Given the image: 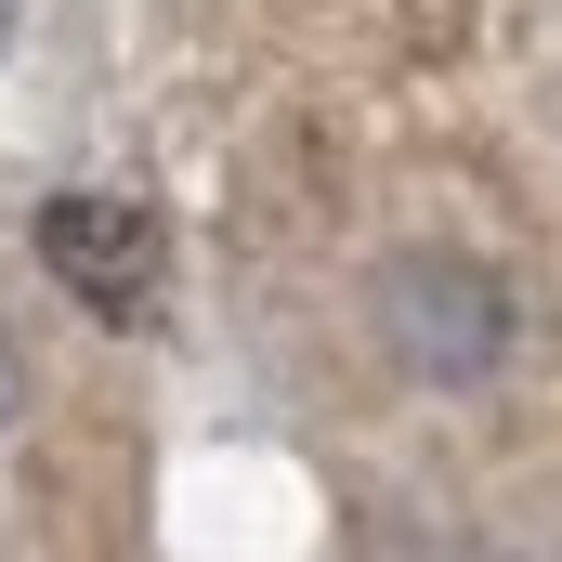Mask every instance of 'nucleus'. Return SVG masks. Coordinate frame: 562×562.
Instances as JSON below:
<instances>
[{"instance_id":"20e7f679","label":"nucleus","mask_w":562,"mask_h":562,"mask_svg":"<svg viewBox=\"0 0 562 562\" xmlns=\"http://www.w3.org/2000/svg\"><path fill=\"white\" fill-rule=\"evenodd\" d=\"M0 40H13V0H0Z\"/></svg>"},{"instance_id":"7ed1b4c3","label":"nucleus","mask_w":562,"mask_h":562,"mask_svg":"<svg viewBox=\"0 0 562 562\" xmlns=\"http://www.w3.org/2000/svg\"><path fill=\"white\" fill-rule=\"evenodd\" d=\"M0 431H13V340H0Z\"/></svg>"},{"instance_id":"f257e3e1","label":"nucleus","mask_w":562,"mask_h":562,"mask_svg":"<svg viewBox=\"0 0 562 562\" xmlns=\"http://www.w3.org/2000/svg\"><path fill=\"white\" fill-rule=\"evenodd\" d=\"M380 340L406 353V380L471 393V380H497V367H510V340H524V301H510V276H497V262L406 249V262L380 276Z\"/></svg>"},{"instance_id":"f03ea898","label":"nucleus","mask_w":562,"mask_h":562,"mask_svg":"<svg viewBox=\"0 0 562 562\" xmlns=\"http://www.w3.org/2000/svg\"><path fill=\"white\" fill-rule=\"evenodd\" d=\"M40 276L66 288V301H92L105 327H132L157 276H170V236H157V210L144 196H40Z\"/></svg>"}]
</instances>
